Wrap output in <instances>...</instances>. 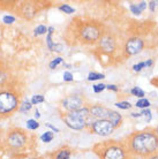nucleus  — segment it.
<instances>
[{
  "label": "nucleus",
  "instance_id": "9b49d317",
  "mask_svg": "<svg viewBox=\"0 0 158 159\" xmlns=\"http://www.w3.org/2000/svg\"><path fill=\"white\" fill-rule=\"evenodd\" d=\"M99 48H102L104 52H113L115 50V40L114 38L110 35H103V36L99 38L98 40Z\"/></svg>",
  "mask_w": 158,
  "mask_h": 159
},
{
  "label": "nucleus",
  "instance_id": "7ed1b4c3",
  "mask_svg": "<svg viewBox=\"0 0 158 159\" xmlns=\"http://www.w3.org/2000/svg\"><path fill=\"white\" fill-rule=\"evenodd\" d=\"M5 143L7 148L12 151H22L27 148L29 143V136L23 129L21 128H14L9 130L6 135Z\"/></svg>",
  "mask_w": 158,
  "mask_h": 159
},
{
  "label": "nucleus",
  "instance_id": "b1692460",
  "mask_svg": "<svg viewBox=\"0 0 158 159\" xmlns=\"http://www.w3.org/2000/svg\"><path fill=\"white\" fill-rule=\"evenodd\" d=\"M104 77H105L104 74H98V73H90L88 75V80L89 81H96V80H100V79H104Z\"/></svg>",
  "mask_w": 158,
  "mask_h": 159
},
{
  "label": "nucleus",
  "instance_id": "2f4dec72",
  "mask_svg": "<svg viewBox=\"0 0 158 159\" xmlns=\"http://www.w3.org/2000/svg\"><path fill=\"white\" fill-rule=\"evenodd\" d=\"M63 81H66V82H71V81H73V75H72V73H69V72L63 73Z\"/></svg>",
  "mask_w": 158,
  "mask_h": 159
},
{
  "label": "nucleus",
  "instance_id": "9d476101",
  "mask_svg": "<svg viewBox=\"0 0 158 159\" xmlns=\"http://www.w3.org/2000/svg\"><path fill=\"white\" fill-rule=\"evenodd\" d=\"M37 5L34 4V2H24V4L21 5L20 9H19V13H20V16L23 17L26 20H31L32 17H35V15L37 14Z\"/></svg>",
  "mask_w": 158,
  "mask_h": 159
},
{
  "label": "nucleus",
  "instance_id": "20e7f679",
  "mask_svg": "<svg viewBox=\"0 0 158 159\" xmlns=\"http://www.w3.org/2000/svg\"><path fill=\"white\" fill-rule=\"evenodd\" d=\"M90 116V110L82 107L74 112H67L63 116V120L68 127L75 130H82L87 126V118Z\"/></svg>",
  "mask_w": 158,
  "mask_h": 159
},
{
  "label": "nucleus",
  "instance_id": "a211bd4d",
  "mask_svg": "<svg viewBox=\"0 0 158 159\" xmlns=\"http://www.w3.org/2000/svg\"><path fill=\"white\" fill-rule=\"evenodd\" d=\"M53 133L52 131H46V133H44L43 135L40 136V139L43 141L44 143H50L52 139H53Z\"/></svg>",
  "mask_w": 158,
  "mask_h": 159
},
{
  "label": "nucleus",
  "instance_id": "e433bc0d",
  "mask_svg": "<svg viewBox=\"0 0 158 159\" xmlns=\"http://www.w3.org/2000/svg\"><path fill=\"white\" fill-rule=\"evenodd\" d=\"M35 116H36V118H40V111H38V110H36V112H35Z\"/></svg>",
  "mask_w": 158,
  "mask_h": 159
},
{
  "label": "nucleus",
  "instance_id": "ddd939ff",
  "mask_svg": "<svg viewBox=\"0 0 158 159\" xmlns=\"http://www.w3.org/2000/svg\"><path fill=\"white\" fill-rule=\"evenodd\" d=\"M107 120L110 121L111 123H112V126L114 128L119 127L120 125H121V121H123V118H121V116L119 114L118 112L115 111H109V116H107Z\"/></svg>",
  "mask_w": 158,
  "mask_h": 159
},
{
  "label": "nucleus",
  "instance_id": "f704fd0d",
  "mask_svg": "<svg viewBox=\"0 0 158 159\" xmlns=\"http://www.w3.org/2000/svg\"><path fill=\"white\" fill-rule=\"evenodd\" d=\"M158 2L157 1H150V2H149V6H150V9L151 11H152V12H154L155 11V6H156V5H157Z\"/></svg>",
  "mask_w": 158,
  "mask_h": 159
},
{
  "label": "nucleus",
  "instance_id": "6ab92c4d",
  "mask_svg": "<svg viewBox=\"0 0 158 159\" xmlns=\"http://www.w3.org/2000/svg\"><path fill=\"white\" fill-rule=\"evenodd\" d=\"M53 30H54V29L52 28V27H50V28L48 29V37H46V43H48V46L51 51H52V48H53V45H54V44L52 43V34H53Z\"/></svg>",
  "mask_w": 158,
  "mask_h": 159
},
{
  "label": "nucleus",
  "instance_id": "a878e982",
  "mask_svg": "<svg viewBox=\"0 0 158 159\" xmlns=\"http://www.w3.org/2000/svg\"><path fill=\"white\" fill-rule=\"evenodd\" d=\"M43 102H44V97L42 95L32 96V98H31V104H32V105H37V104L43 103Z\"/></svg>",
  "mask_w": 158,
  "mask_h": 159
},
{
  "label": "nucleus",
  "instance_id": "58836bf2",
  "mask_svg": "<svg viewBox=\"0 0 158 159\" xmlns=\"http://www.w3.org/2000/svg\"><path fill=\"white\" fill-rule=\"evenodd\" d=\"M156 133H157V134H156V135L158 136V127H157V129H156Z\"/></svg>",
  "mask_w": 158,
  "mask_h": 159
},
{
  "label": "nucleus",
  "instance_id": "39448f33",
  "mask_svg": "<svg viewBox=\"0 0 158 159\" xmlns=\"http://www.w3.org/2000/svg\"><path fill=\"white\" fill-rule=\"evenodd\" d=\"M79 38L82 40L83 43L91 44L96 43L99 38L103 36V31L100 25L95 22H86L80 27L79 31Z\"/></svg>",
  "mask_w": 158,
  "mask_h": 159
},
{
  "label": "nucleus",
  "instance_id": "72a5a7b5",
  "mask_svg": "<svg viewBox=\"0 0 158 159\" xmlns=\"http://www.w3.org/2000/svg\"><path fill=\"white\" fill-rule=\"evenodd\" d=\"M106 88L109 90H113V91H118V88L114 84H110V85H106Z\"/></svg>",
  "mask_w": 158,
  "mask_h": 159
},
{
  "label": "nucleus",
  "instance_id": "423d86ee",
  "mask_svg": "<svg viewBox=\"0 0 158 159\" xmlns=\"http://www.w3.org/2000/svg\"><path fill=\"white\" fill-rule=\"evenodd\" d=\"M100 159H126V152L120 144H109L103 148Z\"/></svg>",
  "mask_w": 158,
  "mask_h": 159
},
{
  "label": "nucleus",
  "instance_id": "4468645a",
  "mask_svg": "<svg viewBox=\"0 0 158 159\" xmlns=\"http://www.w3.org/2000/svg\"><path fill=\"white\" fill-rule=\"evenodd\" d=\"M146 1H142V2H140V4L135 5V4H132L131 6H129V8H131L132 13H134V14H136V15H138V14H141V13L146 9Z\"/></svg>",
  "mask_w": 158,
  "mask_h": 159
},
{
  "label": "nucleus",
  "instance_id": "4c0bfd02",
  "mask_svg": "<svg viewBox=\"0 0 158 159\" xmlns=\"http://www.w3.org/2000/svg\"><path fill=\"white\" fill-rule=\"evenodd\" d=\"M149 159H158V155H152Z\"/></svg>",
  "mask_w": 158,
  "mask_h": 159
},
{
  "label": "nucleus",
  "instance_id": "473e14b6",
  "mask_svg": "<svg viewBox=\"0 0 158 159\" xmlns=\"http://www.w3.org/2000/svg\"><path fill=\"white\" fill-rule=\"evenodd\" d=\"M63 46L61 44H54L53 45V48H52V51H55V52H61L63 51Z\"/></svg>",
  "mask_w": 158,
  "mask_h": 159
},
{
  "label": "nucleus",
  "instance_id": "aec40b11",
  "mask_svg": "<svg viewBox=\"0 0 158 159\" xmlns=\"http://www.w3.org/2000/svg\"><path fill=\"white\" fill-rule=\"evenodd\" d=\"M27 127H28V129H30V130H36L37 128L40 127V123L37 122L36 120L30 119L27 121Z\"/></svg>",
  "mask_w": 158,
  "mask_h": 159
},
{
  "label": "nucleus",
  "instance_id": "c85d7f7f",
  "mask_svg": "<svg viewBox=\"0 0 158 159\" xmlns=\"http://www.w3.org/2000/svg\"><path fill=\"white\" fill-rule=\"evenodd\" d=\"M61 62H63V58H55L54 60H52L51 62H50V68H51V69H54V68L59 64H61Z\"/></svg>",
  "mask_w": 158,
  "mask_h": 159
},
{
  "label": "nucleus",
  "instance_id": "ea45409f",
  "mask_svg": "<svg viewBox=\"0 0 158 159\" xmlns=\"http://www.w3.org/2000/svg\"><path fill=\"white\" fill-rule=\"evenodd\" d=\"M32 159H37V158H32Z\"/></svg>",
  "mask_w": 158,
  "mask_h": 159
},
{
  "label": "nucleus",
  "instance_id": "f8f14e48",
  "mask_svg": "<svg viewBox=\"0 0 158 159\" xmlns=\"http://www.w3.org/2000/svg\"><path fill=\"white\" fill-rule=\"evenodd\" d=\"M90 110V116H95V118H98L99 119H107V116H109V111L106 107H103V106H99V105H96V106H92Z\"/></svg>",
  "mask_w": 158,
  "mask_h": 159
},
{
  "label": "nucleus",
  "instance_id": "a19ab883",
  "mask_svg": "<svg viewBox=\"0 0 158 159\" xmlns=\"http://www.w3.org/2000/svg\"><path fill=\"white\" fill-rule=\"evenodd\" d=\"M0 69H1V68H0Z\"/></svg>",
  "mask_w": 158,
  "mask_h": 159
},
{
  "label": "nucleus",
  "instance_id": "6e6552de",
  "mask_svg": "<svg viewBox=\"0 0 158 159\" xmlns=\"http://www.w3.org/2000/svg\"><path fill=\"white\" fill-rule=\"evenodd\" d=\"M61 106L66 112H74L83 107V99L79 96H68L61 102Z\"/></svg>",
  "mask_w": 158,
  "mask_h": 159
},
{
  "label": "nucleus",
  "instance_id": "f3484780",
  "mask_svg": "<svg viewBox=\"0 0 158 159\" xmlns=\"http://www.w3.org/2000/svg\"><path fill=\"white\" fill-rule=\"evenodd\" d=\"M151 65H152V60H149V61H144V62H140V64L134 65L133 69H134L135 72H138V70L143 69L144 67H148V66H151Z\"/></svg>",
  "mask_w": 158,
  "mask_h": 159
},
{
  "label": "nucleus",
  "instance_id": "c756f323",
  "mask_svg": "<svg viewBox=\"0 0 158 159\" xmlns=\"http://www.w3.org/2000/svg\"><path fill=\"white\" fill-rule=\"evenodd\" d=\"M106 88V85H104V84H96V85H94L92 87V89H94V91L96 92V93H99V92H102Z\"/></svg>",
  "mask_w": 158,
  "mask_h": 159
},
{
  "label": "nucleus",
  "instance_id": "cd10ccee",
  "mask_svg": "<svg viewBox=\"0 0 158 159\" xmlns=\"http://www.w3.org/2000/svg\"><path fill=\"white\" fill-rule=\"evenodd\" d=\"M117 105V107L121 108V110H128V108H131V103H128V102H119V103L115 104Z\"/></svg>",
  "mask_w": 158,
  "mask_h": 159
},
{
  "label": "nucleus",
  "instance_id": "c9c22d12",
  "mask_svg": "<svg viewBox=\"0 0 158 159\" xmlns=\"http://www.w3.org/2000/svg\"><path fill=\"white\" fill-rule=\"evenodd\" d=\"M45 125H46L48 127L51 128V129H52V130H53V131H55V133H58V131H59V129H58V128H55L54 126H52L51 123H45Z\"/></svg>",
  "mask_w": 158,
  "mask_h": 159
},
{
  "label": "nucleus",
  "instance_id": "0eeeda50",
  "mask_svg": "<svg viewBox=\"0 0 158 159\" xmlns=\"http://www.w3.org/2000/svg\"><path fill=\"white\" fill-rule=\"evenodd\" d=\"M91 129L95 134L99 136H109L110 134H112L114 127L107 119H99L92 123Z\"/></svg>",
  "mask_w": 158,
  "mask_h": 159
},
{
  "label": "nucleus",
  "instance_id": "1a4fd4ad",
  "mask_svg": "<svg viewBox=\"0 0 158 159\" xmlns=\"http://www.w3.org/2000/svg\"><path fill=\"white\" fill-rule=\"evenodd\" d=\"M143 46H144V43L141 38H131L129 40H127L126 46H125V50H126L127 54L129 56H134V54H137L138 52L142 51Z\"/></svg>",
  "mask_w": 158,
  "mask_h": 159
},
{
  "label": "nucleus",
  "instance_id": "393cba45",
  "mask_svg": "<svg viewBox=\"0 0 158 159\" xmlns=\"http://www.w3.org/2000/svg\"><path fill=\"white\" fill-rule=\"evenodd\" d=\"M8 80V74L4 69H0V85H4Z\"/></svg>",
  "mask_w": 158,
  "mask_h": 159
},
{
  "label": "nucleus",
  "instance_id": "bb28decb",
  "mask_svg": "<svg viewBox=\"0 0 158 159\" xmlns=\"http://www.w3.org/2000/svg\"><path fill=\"white\" fill-rule=\"evenodd\" d=\"M60 11H63V12H65L66 14H72V13H74V8L71 7L69 5H63V6H60L59 7Z\"/></svg>",
  "mask_w": 158,
  "mask_h": 159
},
{
  "label": "nucleus",
  "instance_id": "5701e85b",
  "mask_svg": "<svg viewBox=\"0 0 158 159\" xmlns=\"http://www.w3.org/2000/svg\"><path fill=\"white\" fill-rule=\"evenodd\" d=\"M46 31H48V28H46L45 25H43V24H40V25H38V27L35 29V36L44 35V34H46Z\"/></svg>",
  "mask_w": 158,
  "mask_h": 159
},
{
  "label": "nucleus",
  "instance_id": "7c9ffc66",
  "mask_svg": "<svg viewBox=\"0 0 158 159\" xmlns=\"http://www.w3.org/2000/svg\"><path fill=\"white\" fill-rule=\"evenodd\" d=\"M2 21H4L6 24H12L14 21H15V17L12 15H6L4 16V19H2Z\"/></svg>",
  "mask_w": 158,
  "mask_h": 159
},
{
  "label": "nucleus",
  "instance_id": "2eb2a0df",
  "mask_svg": "<svg viewBox=\"0 0 158 159\" xmlns=\"http://www.w3.org/2000/svg\"><path fill=\"white\" fill-rule=\"evenodd\" d=\"M71 158V150L68 148H63L57 151L54 159H69Z\"/></svg>",
  "mask_w": 158,
  "mask_h": 159
},
{
  "label": "nucleus",
  "instance_id": "4be33fe9",
  "mask_svg": "<svg viewBox=\"0 0 158 159\" xmlns=\"http://www.w3.org/2000/svg\"><path fill=\"white\" fill-rule=\"evenodd\" d=\"M131 93L133 96H136V97H140V98H143V96H144V91H143L142 89H140L138 87H135L133 88L131 90Z\"/></svg>",
  "mask_w": 158,
  "mask_h": 159
},
{
  "label": "nucleus",
  "instance_id": "f257e3e1",
  "mask_svg": "<svg viewBox=\"0 0 158 159\" xmlns=\"http://www.w3.org/2000/svg\"><path fill=\"white\" fill-rule=\"evenodd\" d=\"M132 151L138 156H152L158 150V136L151 131H140L129 139Z\"/></svg>",
  "mask_w": 158,
  "mask_h": 159
},
{
  "label": "nucleus",
  "instance_id": "dca6fc26",
  "mask_svg": "<svg viewBox=\"0 0 158 159\" xmlns=\"http://www.w3.org/2000/svg\"><path fill=\"white\" fill-rule=\"evenodd\" d=\"M31 107H32V105L30 102H23V103L20 104L19 111H20L21 113H27V112H29L31 110Z\"/></svg>",
  "mask_w": 158,
  "mask_h": 159
},
{
  "label": "nucleus",
  "instance_id": "412c9836",
  "mask_svg": "<svg viewBox=\"0 0 158 159\" xmlns=\"http://www.w3.org/2000/svg\"><path fill=\"white\" fill-rule=\"evenodd\" d=\"M149 105H150V102L146 98H141L140 100H137V103H136V106L140 108H146L149 107Z\"/></svg>",
  "mask_w": 158,
  "mask_h": 159
},
{
  "label": "nucleus",
  "instance_id": "f03ea898",
  "mask_svg": "<svg viewBox=\"0 0 158 159\" xmlns=\"http://www.w3.org/2000/svg\"><path fill=\"white\" fill-rule=\"evenodd\" d=\"M20 107L19 96L15 92L0 89V116H8Z\"/></svg>",
  "mask_w": 158,
  "mask_h": 159
}]
</instances>
